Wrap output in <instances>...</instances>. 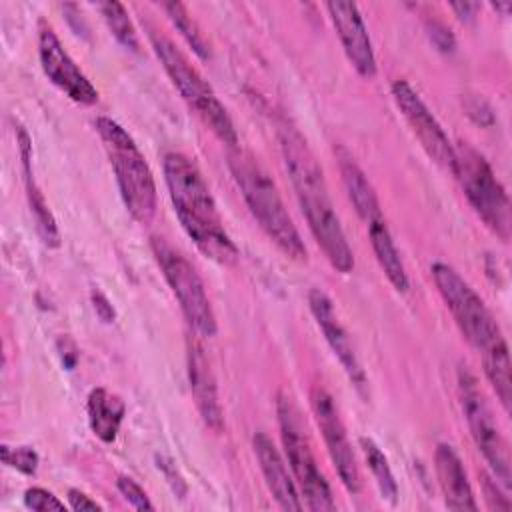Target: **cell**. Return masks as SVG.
<instances>
[{
  "label": "cell",
  "mask_w": 512,
  "mask_h": 512,
  "mask_svg": "<svg viewBox=\"0 0 512 512\" xmlns=\"http://www.w3.org/2000/svg\"><path fill=\"white\" fill-rule=\"evenodd\" d=\"M0 456H2V462L26 476H34L36 470H38V464H40V458H38V452L32 448V446H8V444H2L0 446Z\"/></svg>",
  "instance_id": "cell-27"
},
{
  "label": "cell",
  "mask_w": 512,
  "mask_h": 512,
  "mask_svg": "<svg viewBox=\"0 0 512 512\" xmlns=\"http://www.w3.org/2000/svg\"><path fill=\"white\" fill-rule=\"evenodd\" d=\"M434 470L444 504L450 510H478L466 468L450 444H438L434 450Z\"/></svg>",
  "instance_id": "cell-18"
},
{
  "label": "cell",
  "mask_w": 512,
  "mask_h": 512,
  "mask_svg": "<svg viewBox=\"0 0 512 512\" xmlns=\"http://www.w3.org/2000/svg\"><path fill=\"white\" fill-rule=\"evenodd\" d=\"M334 154L338 160V168L342 174L346 194H348L352 206L356 208L358 216L366 222V226L372 222L384 220L378 196H376L370 180L366 178V174L362 172L358 162L354 160V156L344 146H336Z\"/></svg>",
  "instance_id": "cell-20"
},
{
  "label": "cell",
  "mask_w": 512,
  "mask_h": 512,
  "mask_svg": "<svg viewBox=\"0 0 512 512\" xmlns=\"http://www.w3.org/2000/svg\"><path fill=\"white\" fill-rule=\"evenodd\" d=\"M310 406L340 482L350 494H356L360 490V470L334 398L322 386H314L310 390Z\"/></svg>",
  "instance_id": "cell-12"
},
{
  "label": "cell",
  "mask_w": 512,
  "mask_h": 512,
  "mask_svg": "<svg viewBox=\"0 0 512 512\" xmlns=\"http://www.w3.org/2000/svg\"><path fill=\"white\" fill-rule=\"evenodd\" d=\"M482 490H484V500L490 510H510L512 504L504 490L500 488V482L494 476H482Z\"/></svg>",
  "instance_id": "cell-30"
},
{
  "label": "cell",
  "mask_w": 512,
  "mask_h": 512,
  "mask_svg": "<svg viewBox=\"0 0 512 512\" xmlns=\"http://www.w3.org/2000/svg\"><path fill=\"white\" fill-rule=\"evenodd\" d=\"M170 18V22L174 24V28L180 32V36L188 42V46L196 52L198 58L208 60L210 58V46L208 40L204 38V34L200 32L198 24L192 20V16L188 14L186 6L180 2H166L162 6Z\"/></svg>",
  "instance_id": "cell-25"
},
{
  "label": "cell",
  "mask_w": 512,
  "mask_h": 512,
  "mask_svg": "<svg viewBox=\"0 0 512 512\" xmlns=\"http://www.w3.org/2000/svg\"><path fill=\"white\" fill-rule=\"evenodd\" d=\"M228 168L232 172V178L244 202L248 204L252 216L260 224V228L266 232V236L288 258L306 262L308 252H306L304 240L298 228L294 226L274 180L262 168V164L254 158V154L238 146L230 148Z\"/></svg>",
  "instance_id": "cell-3"
},
{
  "label": "cell",
  "mask_w": 512,
  "mask_h": 512,
  "mask_svg": "<svg viewBox=\"0 0 512 512\" xmlns=\"http://www.w3.org/2000/svg\"><path fill=\"white\" fill-rule=\"evenodd\" d=\"M430 274L460 334L472 348L484 352L504 338L484 300L450 264L434 262Z\"/></svg>",
  "instance_id": "cell-8"
},
{
  "label": "cell",
  "mask_w": 512,
  "mask_h": 512,
  "mask_svg": "<svg viewBox=\"0 0 512 512\" xmlns=\"http://www.w3.org/2000/svg\"><path fill=\"white\" fill-rule=\"evenodd\" d=\"M360 448H362V454H364V460L376 480V486L382 494L384 500H388L390 504H396V498H398V484L394 480V474H392V468L388 464V458L384 456V452L380 450V446L372 440V438H366L362 436L360 438Z\"/></svg>",
  "instance_id": "cell-24"
},
{
  "label": "cell",
  "mask_w": 512,
  "mask_h": 512,
  "mask_svg": "<svg viewBox=\"0 0 512 512\" xmlns=\"http://www.w3.org/2000/svg\"><path fill=\"white\" fill-rule=\"evenodd\" d=\"M150 42L162 68L166 70L168 78L188 108L202 120L206 128L212 130L220 142L230 148L238 146V134L228 110L218 100L204 76L196 70V66L186 58V54L160 32H150Z\"/></svg>",
  "instance_id": "cell-5"
},
{
  "label": "cell",
  "mask_w": 512,
  "mask_h": 512,
  "mask_svg": "<svg viewBox=\"0 0 512 512\" xmlns=\"http://www.w3.org/2000/svg\"><path fill=\"white\" fill-rule=\"evenodd\" d=\"M150 248L162 270L166 284L170 286L174 298L180 304V310L188 326L200 336H214L218 324L198 270L180 250L170 246L160 236H154L150 240Z\"/></svg>",
  "instance_id": "cell-9"
},
{
  "label": "cell",
  "mask_w": 512,
  "mask_h": 512,
  "mask_svg": "<svg viewBox=\"0 0 512 512\" xmlns=\"http://www.w3.org/2000/svg\"><path fill=\"white\" fill-rule=\"evenodd\" d=\"M392 98L404 116L406 124L426 150V154L444 170L452 172L454 164V144L450 142L448 134L444 132L442 124L418 96V92L406 80L392 82Z\"/></svg>",
  "instance_id": "cell-11"
},
{
  "label": "cell",
  "mask_w": 512,
  "mask_h": 512,
  "mask_svg": "<svg viewBox=\"0 0 512 512\" xmlns=\"http://www.w3.org/2000/svg\"><path fill=\"white\" fill-rule=\"evenodd\" d=\"M430 38H432V42H434L442 52L454 50V36H452V32H450L444 24L432 22V26H430Z\"/></svg>",
  "instance_id": "cell-33"
},
{
  "label": "cell",
  "mask_w": 512,
  "mask_h": 512,
  "mask_svg": "<svg viewBox=\"0 0 512 512\" xmlns=\"http://www.w3.org/2000/svg\"><path fill=\"white\" fill-rule=\"evenodd\" d=\"M452 174L478 218L502 240L510 238V200L488 160L470 144H454Z\"/></svg>",
  "instance_id": "cell-6"
},
{
  "label": "cell",
  "mask_w": 512,
  "mask_h": 512,
  "mask_svg": "<svg viewBox=\"0 0 512 512\" xmlns=\"http://www.w3.org/2000/svg\"><path fill=\"white\" fill-rule=\"evenodd\" d=\"M326 10L352 68L362 78H374L376 56H374L372 40L368 36V28L364 24V18L358 6L354 2L336 0V2H328Z\"/></svg>",
  "instance_id": "cell-14"
},
{
  "label": "cell",
  "mask_w": 512,
  "mask_h": 512,
  "mask_svg": "<svg viewBox=\"0 0 512 512\" xmlns=\"http://www.w3.org/2000/svg\"><path fill=\"white\" fill-rule=\"evenodd\" d=\"M450 8L456 12V16L460 20H472L476 16V10L480 8V4H476V2H456Z\"/></svg>",
  "instance_id": "cell-35"
},
{
  "label": "cell",
  "mask_w": 512,
  "mask_h": 512,
  "mask_svg": "<svg viewBox=\"0 0 512 512\" xmlns=\"http://www.w3.org/2000/svg\"><path fill=\"white\" fill-rule=\"evenodd\" d=\"M308 306H310V312H312L318 328L324 334V340L328 342L330 350L338 358V362H340L342 370L346 372L348 380L358 390H364L366 388V374H364V370L360 366V360L356 356V350H354V346L350 342L348 332L344 330L342 322L338 320V314L334 310L332 300L320 288H312L308 292Z\"/></svg>",
  "instance_id": "cell-15"
},
{
  "label": "cell",
  "mask_w": 512,
  "mask_h": 512,
  "mask_svg": "<svg viewBox=\"0 0 512 512\" xmlns=\"http://www.w3.org/2000/svg\"><path fill=\"white\" fill-rule=\"evenodd\" d=\"M90 298H92V306H94V310H96V316H98L102 322H106V324L114 322L116 312H114V306L110 304V300L106 298V294H102L100 290H92Z\"/></svg>",
  "instance_id": "cell-32"
},
{
  "label": "cell",
  "mask_w": 512,
  "mask_h": 512,
  "mask_svg": "<svg viewBox=\"0 0 512 512\" xmlns=\"http://www.w3.org/2000/svg\"><path fill=\"white\" fill-rule=\"evenodd\" d=\"M186 366H188V382L190 392L196 404V410L202 418V422L216 434L224 430V410L218 396L216 378L210 366V360L204 354V348L200 342L188 338L186 348Z\"/></svg>",
  "instance_id": "cell-16"
},
{
  "label": "cell",
  "mask_w": 512,
  "mask_h": 512,
  "mask_svg": "<svg viewBox=\"0 0 512 512\" xmlns=\"http://www.w3.org/2000/svg\"><path fill=\"white\" fill-rule=\"evenodd\" d=\"M86 412H88V424L94 436H98L106 444L114 442L126 414V406L122 398L102 386L92 388L88 394Z\"/></svg>",
  "instance_id": "cell-21"
},
{
  "label": "cell",
  "mask_w": 512,
  "mask_h": 512,
  "mask_svg": "<svg viewBox=\"0 0 512 512\" xmlns=\"http://www.w3.org/2000/svg\"><path fill=\"white\" fill-rule=\"evenodd\" d=\"M116 488H118V492L124 496V500H126L132 508H136V510H154V504L150 502V498H148V494L144 492V488H142L138 482H134L132 478H128V476H118Z\"/></svg>",
  "instance_id": "cell-28"
},
{
  "label": "cell",
  "mask_w": 512,
  "mask_h": 512,
  "mask_svg": "<svg viewBox=\"0 0 512 512\" xmlns=\"http://www.w3.org/2000/svg\"><path fill=\"white\" fill-rule=\"evenodd\" d=\"M458 384V398L462 406V414L466 418L470 436L492 470V476L504 486L510 488L512 474H510V454L504 436L496 424V418L478 386L476 376L468 370L466 364L458 366L456 372Z\"/></svg>",
  "instance_id": "cell-10"
},
{
  "label": "cell",
  "mask_w": 512,
  "mask_h": 512,
  "mask_svg": "<svg viewBox=\"0 0 512 512\" xmlns=\"http://www.w3.org/2000/svg\"><path fill=\"white\" fill-rule=\"evenodd\" d=\"M100 8V14L108 26V30L112 32V36L128 50L132 52H138L140 48V42H138V34H136V28L124 8V4L116 2V0H110V2H102L98 4Z\"/></svg>",
  "instance_id": "cell-26"
},
{
  "label": "cell",
  "mask_w": 512,
  "mask_h": 512,
  "mask_svg": "<svg viewBox=\"0 0 512 512\" xmlns=\"http://www.w3.org/2000/svg\"><path fill=\"white\" fill-rule=\"evenodd\" d=\"M68 506L76 512H86V510H102V506L90 498L86 492L78 490V488H70L68 490Z\"/></svg>",
  "instance_id": "cell-31"
},
{
  "label": "cell",
  "mask_w": 512,
  "mask_h": 512,
  "mask_svg": "<svg viewBox=\"0 0 512 512\" xmlns=\"http://www.w3.org/2000/svg\"><path fill=\"white\" fill-rule=\"evenodd\" d=\"M94 126L108 154L126 210L138 224H150L156 214V182L144 154L116 120L98 116Z\"/></svg>",
  "instance_id": "cell-4"
},
{
  "label": "cell",
  "mask_w": 512,
  "mask_h": 512,
  "mask_svg": "<svg viewBox=\"0 0 512 512\" xmlns=\"http://www.w3.org/2000/svg\"><path fill=\"white\" fill-rule=\"evenodd\" d=\"M162 166L174 212L188 238L206 258L222 266L236 264L238 246L226 232L216 200L196 162L182 152H168Z\"/></svg>",
  "instance_id": "cell-2"
},
{
  "label": "cell",
  "mask_w": 512,
  "mask_h": 512,
  "mask_svg": "<svg viewBox=\"0 0 512 512\" xmlns=\"http://www.w3.org/2000/svg\"><path fill=\"white\" fill-rule=\"evenodd\" d=\"M368 228V236H370V244L374 250V256L384 272V276L388 278V282L398 290V292H406L410 282H408V274L404 268V262L400 258V252L392 240V234L386 226L384 220L372 222L366 226Z\"/></svg>",
  "instance_id": "cell-22"
},
{
  "label": "cell",
  "mask_w": 512,
  "mask_h": 512,
  "mask_svg": "<svg viewBox=\"0 0 512 512\" xmlns=\"http://www.w3.org/2000/svg\"><path fill=\"white\" fill-rule=\"evenodd\" d=\"M158 468H162L164 476H166V478H168V482L172 484V490H174L176 494H180V498H184V494H186V484H184L182 476L178 474L176 466H174L172 462L164 460V458H158Z\"/></svg>",
  "instance_id": "cell-34"
},
{
  "label": "cell",
  "mask_w": 512,
  "mask_h": 512,
  "mask_svg": "<svg viewBox=\"0 0 512 512\" xmlns=\"http://www.w3.org/2000/svg\"><path fill=\"white\" fill-rule=\"evenodd\" d=\"M38 56H40V66L48 76V80L56 88H60L70 100L84 106L98 102V90L88 80V76L76 66V62L64 50L60 38L50 26L40 28Z\"/></svg>",
  "instance_id": "cell-13"
},
{
  "label": "cell",
  "mask_w": 512,
  "mask_h": 512,
  "mask_svg": "<svg viewBox=\"0 0 512 512\" xmlns=\"http://www.w3.org/2000/svg\"><path fill=\"white\" fill-rule=\"evenodd\" d=\"M24 506L36 512H50V510H64V502L58 500L50 490L32 486L24 492Z\"/></svg>",
  "instance_id": "cell-29"
},
{
  "label": "cell",
  "mask_w": 512,
  "mask_h": 512,
  "mask_svg": "<svg viewBox=\"0 0 512 512\" xmlns=\"http://www.w3.org/2000/svg\"><path fill=\"white\" fill-rule=\"evenodd\" d=\"M482 354V366L484 374L494 388L502 408L510 412L512 404V374H510V354H508V344L506 340H498L492 344L488 350L480 352Z\"/></svg>",
  "instance_id": "cell-23"
},
{
  "label": "cell",
  "mask_w": 512,
  "mask_h": 512,
  "mask_svg": "<svg viewBox=\"0 0 512 512\" xmlns=\"http://www.w3.org/2000/svg\"><path fill=\"white\" fill-rule=\"evenodd\" d=\"M278 138L286 172L312 236L336 272H352L354 254L334 210L324 172L314 152L310 150L306 138L288 122L280 124Z\"/></svg>",
  "instance_id": "cell-1"
},
{
  "label": "cell",
  "mask_w": 512,
  "mask_h": 512,
  "mask_svg": "<svg viewBox=\"0 0 512 512\" xmlns=\"http://www.w3.org/2000/svg\"><path fill=\"white\" fill-rule=\"evenodd\" d=\"M252 448H254L260 472L264 476V482L270 494L274 496L276 504L282 510H302L304 502L294 482V476L288 472V466L280 456L278 448L274 446V442L270 440V436L264 432H256L252 436Z\"/></svg>",
  "instance_id": "cell-17"
},
{
  "label": "cell",
  "mask_w": 512,
  "mask_h": 512,
  "mask_svg": "<svg viewBox=\"0 0 512 512\" xmlns=\"http://www.w3.org/2000/svg\"><path fill=\"white\" fill-rule=\"evenodd\" d=\"M510 6H512L510 2H496V4H492V8H494V10H500L504 16L510 12Z\"/></svg>",
  "instance_id": "cell-36"
},
{
  "label": "cell",
  "mask_w": 512,
  "mask_h": 512,
  "mask_svg": "<svg viewBox=\"0 0 512 512\" xmlns=\"http://www.w3.org/2000/svg\"><path fill=\"white\" fill-rule=\"evenodd\" d=\"M16 142L20 148V160H22V170H24V184H26V196H28V204H30V212L36 220V230L42 238V242L48 248H58L60 246V232L56 226V220L44 200V194L40 192L36 180H34V172H32V142L28 132L18 126L16 128Z\"/></svg>",
  "instance_id": "cell-19"
},
{
  "label": "cell",
  "mask_w": 512,
  "mask_h": 512,
  "mask_svg": "<svg viewBox=\"0 0 512 512\" xmlns=\"http://www.w3.org/2000/svg\"><path fill=\"white\" fill-rule=\"evenodd\" d=\"M276 414H278L280 438H282L286 462H288V468L292 470L294 482L300 490V496L304 498L306 508L314 512L334 510L336 502L332 498L330 484L316 462L310 440L300 422V414L294 402L290 400V396L284 392L278 394Z\"/></svg>",
  "instance_id": "cell-7"
}]
</instances>
